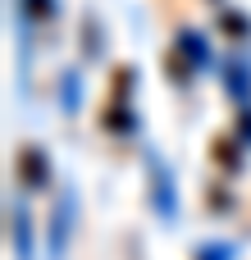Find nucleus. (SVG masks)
Returning <instances> with one entry per match:
<instances>
[]
</instances>
